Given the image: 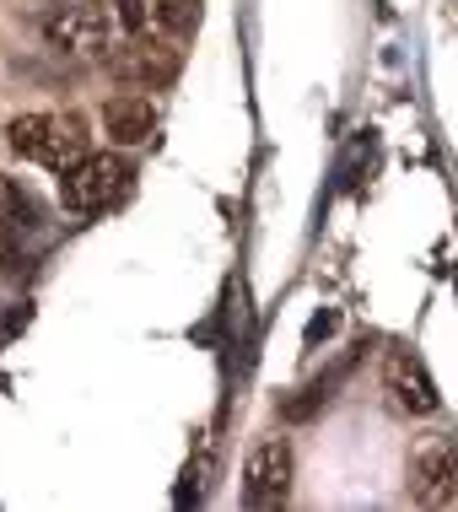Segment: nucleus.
Instances as JSON below:
<instances>
[{
    "label": "nucleus",
    "mask_w": 458,
    "mask_h": 512,
    "mask_svg": "<svg viewBox=\"0 0 458 512\" xmlns=\"http://www.w3.org/2000/svg\"><path fill=\"white\" fill-rule=\"evenodd\" d=\"M6 141L17 157L38 162L49 173H65L71 162L87 157L92 135H87V119L81 114H60V108H38V114H17L6 124Z\"/></svg>",
    "instance_id": "f257e3e1"
},
{
    "label": "nucleus",
    "mask_w": 458,
    "mask_h": 512,
    "mask_svg": "<svg viewBox=\"0 0 458 512\" xmlns=\"http://www.w3.org/2000/svg\"><path fill=\"white\" fill-rule=\"evenodd\" d=\"M135 189V162L124 151H87L81 162H71L60 178V205L71 216H103Z\"/></svg>",
    "instance_id": "f03ea898"
},
{
    "label": "nucleus",
    "mask_w": 458,
    "mask_h": 512,
    "mask_svg": "<svg viewBox=\"0 0 458 512\" xmlns=\"http://www.w3.org/2000/svg\"><path fill=\"white\" fill-rule=\"evenodd\" d=\"M38 27H44V38L54 49L76 54V60H108L124 38L114 17L103 6H92V0H54V6H44Z\"/></svg>",
    "instance_id": "7ed1b4c3"
},
{
    "label": "nucleus",
    "mask_w": 458,
    "mask_h": 512,
    "mask_svg": "<svg viewBox=\"0 0 458 512\" xmlns=\"http://www.w3.org/2000/svg\"><path fill=\"white\" fill-rule=\"evenodd\" d=\"M458 496V437L421 432L410 442V502L415 507H448Z\"/></svg>",
    "instance_id": "20e7f679"
},
{
    "label": "nucleus",
    "mask_w": 458,
    "mask_h": 512,
    "mask_svg": "<svg viewBox=\"0 0 458 512\" xmlns=\"http://www.w3.org/2000/svg\"><path fill=\"white\" fill-rule=\"evenodd\" d=\"M291 496V442L286 437H265L248 448L243 464V502L248 507H281Z\"/></svg>",
    "instance_id": "39448f33"
},
{
    "label": "nucleus",
    "mask_w": 458,
    "mask_h": 512,
    "mask_svg": "<svg viewBox=\"0 0 458 512\" xmlns=\"http://www.w3.org/2000/svg\"><path fill=\"white\" fill-rule=\"evenodd\" d=\"M383 394L405 415H437L442 410V394H437L432 372H426V362L415 351H405V345L383 356Z\"/></svg>",
    "instance_id": "423d86ee"
},
{
    "label": "nucleus",
    "mask_w": 458,
    "mask_h": 512,
    "mask_svg": "<svg viewBox=\"0 0 458 512\" xmlns=\"http://www.w3.org/2000/svg\"><path fill=\"white\" fill-rule=\"evenodd\" d=\"M157 103L141 98V92H124V98H114L103 108V130H108V141H114L119 151H135V146H146L151 135H157Z\"/></svg>",
    "instance_id": "0eeeda50"
},
{
    "label": "nucleus",
    "mask_w": 458,
    "mask_h": 512,
    "mask_svg": "<svg viewBox=\"0 0 458 512\" xmlns=\"http://www.w3.org/2000/svg\"><path fill=\"white\" fill-rule=\"evenodd\" d=\"M173 65H178V60H173V49L162 44V38L141 33V38L130 44V54L119 60V71H124V76H135V81H151V87H162V81L173 76Z\"/></svg>",
    "instance_id": "6e6552de"
},
{
    "label": "nucleus",
    "mask_w": 458,
    "mask_h": 512,
    "mask_svg": "<svg viewBox=\"0 0 458 512\" xmlns=\"http://www.w3.org/2000/svg\"><path fill=\"white\" fill-rule=\"evenodd\" d=\"M92 6H103L124 38L157 33V0H92Z\"/></svg>",
    "instance_id": "1a4fd4ad"
},
{
    "label": "nucleus",
    "mask_w": 458,
    "mask_h": 512,
    "mask_svg": "<svg viewBox=\"0 0 458 512\" xmlns=\"http://www.w3.org/2000/svg\"><path fill=\"white\" fill-rule=\"evenodd\" d=\"M11 265H17V243H11V232L0 227V281L11 275Z\"/></svg>",
    "instance_id": "9d476101"
}]
</instances>
